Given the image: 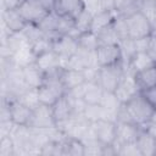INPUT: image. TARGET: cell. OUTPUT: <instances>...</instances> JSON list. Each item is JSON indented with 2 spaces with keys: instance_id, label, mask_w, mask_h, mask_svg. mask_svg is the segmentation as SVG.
<instances>
[{
  "instance_id": "obj_36",
  "label": "cell",
  "mask_w": 156,
  "mask_h": 156,
  "mask_svg": "<svg viewBox=\"0 0 156 156\" xmlns=\"http://www.w3.org/2000/svg\"><path fill=\"white\" fill-rule=\"evenodd\" d=\"M141 93H143V95L149 100V102L156 108V87L150 88V89H147V90H144V91H141Z\"/></svg>"
},
{
  "instance_id": "obj_41",
  "label": "cell",
  "mask_w": 156,
  "mask_h": 156,
  "mask_svg": "<svg viewBox=\"0 0 156 156\" xmlns=\"http://www.w3.org/2000/svg\"><path fill=\"white\" fill-rule=\"evenodd\" d=\"M152 121L156 122V108H155V113H154V117H152Z\"/></svg>"
},
{
  "instance_id": "obj_26",
  "label": "cell",
  "mask_w": 156,
  "mask_h": 156,
  "mask_svg": "<svg viewBox=\"0 0 156 156\" xmlns=\"http://www.w3.org/2000/svg\"><path fill=\"white\" fill-rule=\"evenodd\" d=\"M93 16H94V15H93L88 9H84V10L74 18V35H76V37H77L79 33L90 30Z\"/></svg>"
},
{
  "instance_id": "obj_33",
  "label": "cell",
  "mask_w": 156,
  "mask_h": 156,
  "mask_svg": "<svg viewBox=\"0 0 156 156\" xmlns=\"http://www.w3.org/2000/svg\"><path fill=\"white\" fill-rule=\"evenodd\" d=\"M116 122H119V123H135L124 104H121V106L116 111Z\"/></svg>"
},
{
  "instance_id": "obj_11",
  "label": "cell",
  "mask_w": 156,
  "mask_h": 156,
  "mask_svg": "<svg viewBox=\"0 0 156 156\" xmlns=\"http://www.w3.org/2000/svg\"><path fill=\"white\" fill-rule=\"evenodd\" d=\"M94 134L96 139L102 144V145H110L113 144L116 140V128L117 124L115 121L110 119H99L94 123H91Z\"/></svg>"
},
{
  "instance_id": "obj_27",
  "label": "cell",
  "mask_w": 156,
  "mask_h": 156,
  "mask_svg": "<svg viewBox=\"0 0 156 156\" xmlns=\"http://www.w3.org/2000/svg\"><path fill=\"white\" fill-rule=\"evenodd\" d=\"M83 116L90 123H94L99 119H107V112L100 104H87L83 111Z\"/></svg>"
},
{
  "instance_id": "obj_25",
  "label": "cell",
  "mask_w": 156,
  "mask_h": 156,
  "mask_svg": "<svg viewBox=\"0 0 156 156\" xmlns=\"http://www.w3.org/2000/svg\"><path fill=\"white\" fill-rule=\"evenodd\" d=\"M77 41H78V46L80 49H84L88 51H95L98 49V46L100 45L98 34L93 30H87V32L79 33L77 35Z\"/></svg>"
},
{
  "instance_id": "obj_16",
  "label": "cell",
  "mask_w": 156,
  "mask_h": 156,
  "mask_svg": "<svg viewBox=\"0 0 156 156\" xmlns=\"http://www.w3.org/2000/svg\"><path fill=\"white\" fill-rule=\"evenodd\" d=\"M136 93H139V90H138V88L135 85V82H134V78H133V73L127 69L124 77L122 78L121 83L118 84L117 89L115 90V94L117 95L118 100L122 104H124L129 99H132Z\"/></svg>"
},
{
  "instance_id": "obj_10",
  "label": "cell",
  "mask_w": 156,
  "mask_h": 156,
  "mask_svg": "<svg viewBox=\"0 0 156 156\" xmlns=\"http://www.w3.org/2000/svg\"><path fill=\"white\" fill-rule=\"evenodd\" d=\"M98 66H108L122 61L119 44H100L95 50Z\"/></svg>"
},
{
  "instance_id": "obj_4",
  "label": "cell",
  "mask_w": 156,
  "mask_h": 156,
  "mask_svg": "<svg viewBox=\"0 0 156 156\" xmlns=\"http://www.w3.org/2000/svg\"><path fill=\"white\" fill-rule=\"evenodd\" d=\"M129 38L132 39H140L151 37L154 33V26L150 22V20L144 15L141 10L132 13L130 16L126 17Z\"/></svg>"
},
{
  "instance_id": "obj_42",
  "label": "cell",
  "mask_w": 156,
  "mask_h": 156,
  "mask_svg": "<svg viewBox=\"0 0 156 156\" xmlns=\"http://www.w3.org/2000/svg\"><path fill=\"white\" fill-rule=\"evenodd\" d=\"M155 9H156V1H155ZM155 27H156V24L154 26V28H155Z\"/></svg>"
},
{
  "instance_id": "obj_5",
  "label": "cell",
  "mask_w": 156,
  "mask_h": 156,
  "mask_svg": "<svg viewBox=\"0 0 156 156\" xmlns=\"http://www.w3.org/2000/svg\"><path fill=\"white\" fill-rule=\"evenodd\" d=\"M34 63L44 72L45 77L60 76L61 71L63 69L62 60L52 49H49V50L37 55Z\"/></svg>"
},
{
  "instance_id": "obj_35",
  "label": "cell",
  "mask_w": 156,
  "mask_h": 156,
  "mask_svg": "<svg viewBox=\"0 0 156 156\" xmlns=\"http://www.w3.org/2000/svg\"><path fill=\"white\" fill-rule=\"evenodd\" d=\"M134 41H135L136 52H138V51H147V50H149V45H150V37L140 38V39H134Z\"/></svg>"
},
{
  "instance_id": "obj_22",
  "label": "cell",
  "mask_w": 156,
  "mask_h": 156,
  "mask_svg": "<svg viewBox=\"0 0 156 156\" xmlns=\"http://www.w3.org/2000/svg\"><path fill=\"white\" fill-rule=\"evenodd\" d=\"M104 91L98 82H85L83 85V100L85 104H100Z\"/></svg>"
},
{
  "instance_id": "obj_21",
  "label": "cell",
  "mask_w": 156,
  "mask_h": 156,
  "mask_svg": "<svg viewBox=\"0 0 156 156\" xmlns=\"http://www.w3.org/2000/svg\"><path fill=\"white\" fill-rule=\"evenodd\" d=\"M135 144L141 156H155L156 155V139L152 138L143 128H140Z\"/></svg>"
},
{
  "instance_id": "obj_9",
  "label": "cell",
  "mask_w": 156,
  "mask_h": 156,
  "mask_svg": "<svg viewBox=\"0 0 156 156\" xmlns=\"http://www.w3.org/2000/svg\"><path fill=\"white\" fill-rule=\"evenodd\" d=\"M51 107H52V115L56 122V127H60L66 122H68L69 119H72L74 116H78L76 115L73 102L67 94L60 98Z\"/></svg>"
},
{
  "instance_id": "obj_43",
  "label": "cell",
  "mask_w": 156,
  "mask_h": 156,
  "mask_svg": "<svg viewBox=\"0 0 156 156\" xmlns=\"http://www.w3.org/2000/svg\"><path fill=\"white\" fill-rule=\"evenodd\" d=\"M151 1H156V0H151Z\"/></svg>"
},
{
  "instance_id": "obj_30",
  "label": "cell",
  "mask_w": 156,
  "mask_h": 156,
  "mask_svg": "<svg viewBox=\"0 0 156 156\" xmlns=\"http://www.w3.org/2000/svg\"><path fill=\"white\" fill-rule=\"evenodd\" d=\"M0 156H16V144L11 134L0 138Z\"/></svg>"
},
{
  "instance_id": "obj_38",
  "label": "cell",
  "mask_w": 156,
  "mask_h": 156,
  "mask_svg": "<svg viewBox=\"0 0 156 156\" xmlns=\"http://www.w3.org/2000/svg\"><path fill=\"white\" fill-rule=\"evenodd\" d=\"M22 2H23V0H2V10L18 9V6Z\"/></svg>"
},
{
  "instance_id": "obj_18",
  "label": "cell",
  "mask_w": 156,
  "mask_h": 156,
  "mask_svg": "<svg viewBox=\"0 0 156 156\" xmlns=\"http://www.w3.org/2000/svg\"><path fill=\"white\" fill-rule=\"evenodd\" d=\"M60 79H61L62 85L66 89V93L77 87H80L85 83V77H84L83 71L71 69V68H63L61 71Z\"/></svg>"
},
{
  "instance_id": "obj_28",
  "label": "cell",
  "mask_w": 156,
  "mask_h": 156,
  "mask_svg": "<svg viewBox=\"0 0 156 156\" xmlns=\"http://www.w3.org/2000/svg\"><path fill=\"white\" fill-rule=\"evenodd\" d=\"M119 48H121V52H122V61L127 68V65L129 63V61L132 60V57L136 54V48H135V41L132 38L124 39L119 41Z\"/></svg>"
},
{
  "instance_id": "obj_32",
  "label": "cell",
  "mask_w": 156,
  "mask_h": 156,
  "mask_svg": "<svg viewBox=\"0 0 156 156\" xmlns=\"http://www.w3.org/2000/svg\"><path fill=\"white\" fill-rule=\"evenodd\" d=\"M117 155L122 156H141L135 143H127L117 146Z\"/></svg>"
},
{
  "instance_id": "obj_3",
  "label": "cell",
  "mask_w": 156,
  "mask_h": 156,
  "mask_svg": "<svg viewBox=\"0 0 156 156\" xmlns=\"http://www.w3.org/2000/svg\"><path fill=\"white\" fill-rule=\"evenodd\" d=\"M65 94H66V89L61 83L60 76L45 77V82L38 88L39 102L48 106H52Z\"/></svg>"
},
{
  "instance_id": "obj_24",
  "label": "cell",
  "mask_w": 156,
  "mask_h": 156,
  "mask_svg": "<svg viewBox=\"0 0 156 156\" xmlns=\"http://www.w3.org/2000/svg\"><path fill=\"white\" fill-rule=\"evenodd\" d=\"M144 0H115V11L121 16H130L141 9Z\"/></svg>"
},
{
  "instance_id": "obj_1",
  "label": "cell",
  "mask_w": 156,
  "mask_h": 156,
  "mask_svg": "<svg viewBox=\"0 0 156 156\" xmlns=\"http://www.w3.org/2000/svg\"><path fill=\"white\" fill-rule=\"evenodd\" d=\"M124 105L127 106L134 122L140 127L150 122L154 117L155 107L149 102V100L143 95L141 91L136 93L132 99L124 102Z\"/></svg>"
},
{
  "instance_id": "obj_31",
  "label": "cell",
  "mask_w": 156,
  "mask_h": 156,
  "mask_svg": "<svg viewBox=\"0 0 156 156\" xmlns=\"http://www.w3.org/2000/svg\"><path fill=\"white\" fill-rule=\"evenodd\" d=\"M113 27H115V30H116V33H117V35L119 38V41L129 38L128 26H127V21H126L124 16L117 15L115 21H113Z\"/></svg>"
},
{
  "instance_id": "obj_29",
  "label": "cell",
  "mask_w": 156,
  "mask_h": 156,
  "mask_svg": "<svg viewBox=\"0 0 156 156\" xmlns=\"http://www.w3.org/2000/svg\"><path fill=\"white\" fill-rule=\"evenodd\" d=\"M96 34H98L100 44H119V38H118V35L115 30L113 22L110 26L99 30Z\"/></svg>"
},
{
  "instance_id": "obj_15",
  "label": "cell",
  "mask_w": 156,
  "mask_h": 156,
  "mask_svg": "<svg viewBox=\"0 0 156 156\" xmlns=\"http://www.w3.org/2000/svg\"><path fill=\"white\" fill-rule=\"evenodd\" d=\"M117 128H116V140L115 145L119 146L122 144L127 143H135L136 136L140 132V126L135 123H119L116 122Z\"/></svg>"
},
{
  "instance_id": "obj_37",
  "label": "cell",
  "mask_w": 156,
  "mask_h": 156,
  "mask_svg": "<svg viewBox=\"0 0 156 156\" xmlns=\"http://www.w3.org/2000/svg\"><path fill=\"white\" fill-rule=\"evenodd\" d=\"M115 11V0H99V11Z\"/></svg>"
},
{
  "instance_id": "obj_20",
  "label": "cell",
  "mask_w": 156,
  "mask_h": 156,
  "mask_svg": "<svg viewBox=\"0 0 156 156\" xmlns=\"http://www.w3.org/2000/svg\"><path fill=\"white\" fill-rule=\"evenodd\" d=\"M22 72H23L24 82H26V84L29 88L38 89L45 82V74H44V72L35 63H30L28 66L22 67Z\"/></svg>"
},
{
  "instance_id": "obj_7",
  "label": "cell",
  "mask_w": 156,
  "mask_h": 156,
  "mask_svg": "<svg viewBox=\"0 0 156 156\" xmlns=\"http://www.w3.org/2000/svg\"><path fill=\"white\" fill-rule=\"evenodd\" d=\"M29 128L34 129H51L56 128V122L52 115V107L39 104L33 108L32 117L28 123Z\"/></svg>"
},
{
  "instance_id": "obj_13",
  "label": "cell",
  "mask_w": 156,
  "mask_h": 156,
  "mask_svg": "<svg viewBox=\"0 0 156 156\" xmlns=\"http://www.w3.org/2000/svg\"><path fill=\"white\" fill-rule=\"evenodd\" d=\"M84 9H87L84 0H55L52 11L58 16L76 18Z\"/></svg>"
},
{
  "instance_id": "obj_19",
  "label": "cell",
  "mask_w": 156,
  "mask_h": 156,
  "mask_svg": "<svg viewBox=\"0 0 156 156\" xmlns=\"http://www.w3.org/2000/svg\"><path fill=\"white\" fill-rule=\"evenodd\" d=\"M152 66H156V60L147 51H138L127 65V69L132 73H135Z\"/></svg>"
},
{
  "instance_id": "obj_12",
  "label": "cell",
  "mask_w": 156,
  "mask_h": 156,
  "mask_svg": "<svg viewBox=\"0 0 156 156\" xmlns=\"http://www.w3.org/2000/svg\"><path fill=\"white\" fill-rule=\"evenodd\" d=\"M4 99V98H2ZM7 100V99H5ZM9 108H10V118L16 126H28L29 119L32 117L33 108L22 102L18 99L7 100Z\"/></svg>"
},
{
  "instance_id": "obj_6",
  "label": "cell",
  "mask_w": 156,
  "mask_h": 156,
  "mask_svg": "<svg viewBox=\"0 0 156 156\" xmlns=\"http://www.w3.org/2000/svg\"><path fill=\"white\" fill-rule=\"evenodd\" d=\"M78 48L79 46H78L77 37L72 34H61L51 39V49L62 60V67L65 61L77 52Z\"/></svg>"
},
{
  "instance_id": "obj_17",
  "label": "cell",
  "mask_w": 156,
  "mask_h": 156,
  "mask_svg": "<svg viewBox=\"0 0 156 156\" xmlns=\"http://www.w3.org/2000/svg\"><path fill=\"white\" fill-rule=\"evenodd\" d=\"M133 78L139 91H144L156 87V66L133 73Z\"/></svg>"
},
{
  "instance_id": "obj_2",
  "label": "cell",
  "mask_w": 156,
  "mask_h": 156,
  "mask_svg": "<svg viewBox=\"0 0 156 156\" xmlns=\"http://www.w3.org/2000/svg\"><path fill=\"white\" fill-rule=\"evenodd\" d=\"M127 72V68L123 63V61L99 67L98 72V83L101 85V88L105 91H113L117 89L118 84L121 83L122 78L124 77Z\"/></svg>"
},
{
  "instance_id": "obj_23",
  "label": "cell",
  "mask_w": 156,
  "mask_h": 156,
  "mask_svg": "<svg viewBox=\"0 0 156 156\" xmlns=\"http://www.w3.org/2000/svg\"><path fill=\"white\" fill-rule=\"evenodd\" d=\"M117 16V12L116 11H98L96 13H94L93 16V21H91V28L90 30L98 33L99 30H101L102 28L110 26L115 18Z\"/></svg>"
},
{
  "instance_id": "obj_39",
  "label": "cell",
  "mask_w": 156,
  "mask_h": 156,
  "mask_svg": "<svg viewBox=\"0 0 156 156\" xmlns=\"http://www.w3.org/2000/svg\"><path fill=\"white\" fill-rule=\"evenodd\" d=\"M141 128L144 129V130H146L152 138H155L156 139V122L155 121H150V122H147V123H145L144 126H141Z\"/></svg>"
},
{
  "instance_id": "obj_14",
  "label": "cell",
  "mask_w": 156,
  "mask_h": 156,
  "mask_svg": "<svg viewBox=\"0 0 156 156\" xmlns=\"http://www.w3.org/2000/svg\"><path fill=\"white\" fill-rule=\"evenodd\" d=\"M27 24L17 9L2 10V27L9 33H22Z\"/></svg>"
},
{
  "instance_id": "obj_8",
  "label": "cell",
  "mask_w": 156,
  "mask_h": 156,
  "mask_svg": "<svg viewBox=\"0 0 156 156\" xmlns=\"http://www.w3.org/2000/svg\"><path fill=\"white\" fill-rule=\"evenodd\" d=\"M17 10L27 23L33 24H38L49 12H51L43 5L41 0H23Z\"/></svg>"
},
{
  "instance_id": "obj_40",
  "label": "cell",
  "mask_w": 156,
  "mask_h": 156,
  "mask_svg": "<svg viewBox=\"0 0 156 156\" xmlns=\"http://www.w3.org/2000/svg\"><path fill=\"white\" fill-rule=\"evenodd\" d=\"M147 52L156 60V33H152V35L150 37V45Z\"/></svg>"
},
{
  "instance_id": "obj_34",
  "label": "cell",
  "mask_w": 156,
  "mask_h": 156,
  "mask_svg": "<svg viewBox=\"0 0 156 156\" xmlns=\"http://www.w3.org/2000/svg\"><path fill=\"white\" fill-rule=\"evenodd\" d=\"M87 155L102 156V144L100 141H95V143L84 145V156Z\"/></svg>"
}]
</instances>
